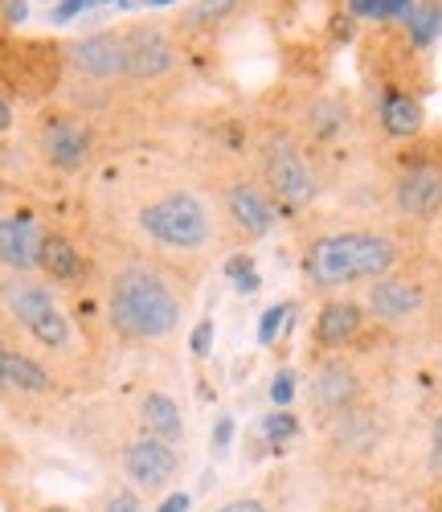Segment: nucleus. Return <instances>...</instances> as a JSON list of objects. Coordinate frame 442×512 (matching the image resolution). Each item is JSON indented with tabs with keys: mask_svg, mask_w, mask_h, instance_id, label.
<instances>
[{
	"mask_svg": "<svg viewBox=\"0 0 442 512\" xmlns=\"http://www.w3.org/2000/svg\"><path fill=\"white\" fill-rule=\"evenodd\" d=\"M377 123L381 132L397 144H410L426 132V107L414 91H397V87H385L381 99H377Z\"/></svg>",
	"mask_w": 442,
	"mask_h": 512,
	"instance_id": "18",
	"label": "nucleus"
},
{
	"mask_svg": "<svg viewBox=\"0 0 442 512\" xmlns=\"http://www.w3.org/2000/svg\"><path fill=\"white\" fill-rule=\"evenodd\" d=\"M307 148H332L352 123V107L340 95H312L295 107V119H283Z\"/></svg>",
	"mask_w": 442,
	"mask_h": 512,
	"instance_id": "14",
	"label": "nucleus"
},
{
	"mask_svg": "<svg viewBox=\"0 0 442 512\" xmlns=\"http://www.w3.org/2000/svg\"><path fill=\"white\" fill-rule=\"evenodd\" d=\"M410 263V242L389 226H340L320 230L303 246V279L324 295L377 283Z\"/></svg>",
	"mask_w": 442,
	"mask_h": 512,
	"instance_id": "3",
	"label": "nucleus"
},
{
	"mask_svg": "<svg viewBox=\"0 0 442 512\" xmlns=\"http://www.w3.org/2000/svg\"><path fill=\"white\" fill-rule=\"evenodd\" d=\"M50 512H70V508H50Z\"/></svg>",
	"mask_w": 442,
	"mask_h": 512,
	"instance_id": "42",
	"label": "nucleus"
},
{
	"mask_svg": "<svg viewBox=\"0 0 442 512\" xmlns=\"http://www.w3.org/2000/svg\"><path fill=\"white\" fill-rule=\"evenodd\" d=\"M361 512H397V508H361Z\"/></svg>",
	"mask_w": 442,
	"mask_h": 512,
	"instance_id": "41",
	"label": "nucleus"
},
{
	"mask_svg": "<svg viewBox=\"0 0 442 512\" xmlns=\"http://www.w3.org/2000/svg\"><path fill=\"white\" fill-rule=\"evenodd\" d=\"M213 512H271V508L262 504L258 496H234V500H226V504H217Z\"/></svg>",
	"mask_w": 442,
	"mask_h": 512,
	"instance_id": "33",
	"label": "nucleus"
},
{
	"mask_svg": "<svg viewBox=\"0 0 442 512\" xmlns=\"http://www.w3.org/2000/svg\"><path fill=\"white\" fill-rule=\"evenodd\" d=\"M189 508H193V496L189 492H172V496H164L156 504V512H189Z\"/></svg>",
	"mask_w": 442,
	"mask_h": 512,
	"instance_id": "36",
	"label": "nucleus"
},
{
	"mask_svg": "<svg viewBox=\"0 0 442 512\" xmlns=\"http://www.w3.org/2000/svg\"><path fill=\"white\" fill-rule=\"evenodd\" d=\"M140 431L181 447V439H185V414H181V402H176L168 390H148V394L140 398Z\"/></svg>",
	"mask_w": 442,
	"mask_h": 512,
	"instance_id": "20",
	"label": "nucleus"
},
{
	"mask_svg": "<svg viewBox=\"0 0 442 512\" xmlns=\"http://www.w3.org/2000/svg\"><path fill=\"white\" fill-rule=\"evenodd\" d=\"M307 402H312L316 422H332L340 414H348L352 406L365 402V373L340 353H324L307 377Z\"/></svg>",
	"mask_w": 442,
	"mask_h": 512,
	"instance_id": "10",
	"label": "nucleus"
},
{
	"mask_svg": "<svg viewBox=\"0 0 442 512\" xmlns=\"http://www.w3.org/2000/svg\"><path fill=\"white\" fill-rule=\"evenodd\" d=\"M365 324H369L365 304L344 300V295H332V300H324L320 312H316L312 345H316V353H340V349L352 345V340H361Z\"/></svg>",
	"mask_w": 442,
	"mask_h": 512,
	"instance_id": "15",
	"label": "nucleus"
},
{
	"mask_svg": "<svg viewBox=\"0 0 442 512\" xmlns=\"http://www.w3.org/2000/svg\"><path fill=\"white\" fill-rule=\"evenodd\" d=\"M193 283L160 254L136 242H115L103 271V312L123 345H172L185 328Z\"/></svg>",
	"mask_w": 442,
	"mask_h": 512,
	"instance_id": "1",
	"label": "nucleus"
},
{
	"mask_svg": "<svg viewBox=\"0 0 442 512\" xmlns=\"http://www.w3.org/2000/svg\"><path fill=\"white\" fill-rule=\"evenodd\" d=\"M0 21H5V25L29 21V0H0Z\"/></svg>",
	"mask_w": 442,
	"mask_h": 512,
	"instance_id": "32",
	"label": "nucleus"
},
{
	"mask_svg": "<svg viewBox=\"0 0 442 512\" xmlns=\"http://www.w3.org/2000/svg\"><path fill=\"white\" fill-rule=\"evenodd\" d=\"M426 308H430V283L410 267L369 283V291H365V312L381 328H406Z\"/></svg>",
	"mask_w": 442,
	"mask_h": 512,
	"instance_id": "11",
	"label": "nucleus"
},
{
	"mask_svg": "<svg viewBox=\"0 0 442 512\" xmlns=\"http://www.w3.org/2000/svg\"><path fill=\"white\" fill-rule=\"evenodd\" d=\"M250 9H254V0H193L172 25L185 41H209L217 33H226Z\"/></svg>",
	"mask_w": 442,
	"mask_h": 512,
	"instance_id": "17",
	"label": "nucleus"
},
{
	"mask_svg": "<svg viewBox=\"0 0 442 512\" xmlns=\"http://www.w3.org/2000/svg\"><path fill=\"white\" fill-rule=\"evenodd\" d=\"M62 62L74 82L95 91H123L127 70H123V33L119 29H95L82 33L62 46Z\"/></svg>",
	"mask_w": 442,
	"mask_h": 512,
	"instance_id": "9",
	"label": "nucleus"
},
{
	"mask_svg": "<svg viewBox=\"0 0 442 512\" xmlns=\"http://www.w3.org/2000/svg\"><path fill=\"white\" fill-rule=\"evenodd\" d=\"M189 349H193V357H197V361H205V357H209V349H213V320H209V316H201V320H197V328L189 332Z\"/></svg>",
	"mask_w": 442,
	"mask_h": 512,
	"instance_id": "29",
	"label": "nucleus"
},
{
	"mask_svg": "<svg viewBox=\"0 0 442 512\" xmlns=\"http://www.w3.org/2000/svg\"><path fill=\"white\" fill-rule=\"evenodd\" d=\"M430 467L442 472V410H438V418L430 426Z\"/></svg>",
	"mask_w": 442,
	"mask_h": 512,
	"instance_id": "35",
	"label": "nucleus"
},
{
	"mask_svg": "<svg viewBox=\"0 0 442 512\" xmlns=\"http://www.w3.org/2000/svg\"><path fill=\"white\" fill-rule=\"evenodd\" d=\"M9 394V386H5V373H0V398H5Z\"/></svg>",
	"mask_w": 442,
	"mask_h": 512,
	"instance_id": "40",
	"label": "nucleus"
},
{
	"mask_svg": "<svg viewBox=\"0 0 442 512\" xmlns=\"http://www.w3.org/2000/svg\"><path fill=\"white\" fill-rule=\"evenodd\" d=\"M119 467L136 492H164L176 476H181L185 455L176 451V443H164L156 435H136L119 451Z\"/></svg>",
	"mask_w": 442,
	"mask_h": 512,
	"instance_id": "12",
	"label": "nucleus"
},
{
	"mask_svg": "<svg viewBox=\"0 0 442 512\" xmlns=\"http://www.w3.org/2000/svg\"><path fill=\"white\" fill-rule=\"evenodd\" d=\"M123 33V70L127 87H168L185 66V37L168 21H127Z\"/></svg>",
	"mask_w": 442,
	"mask_h": 512,
	"instance_id": "8",
	"label": "nucleus"
},
{
	"mask_svg": "<svg viewBox=\"0 0 442 512\" xmlns=\"http://www.w3.org/2000/svg\"><path fill=\"white\" fill-rule=\"evenodd\" d=\"M389 201L410 226L442 218V140L418 136V144L410 140V148H402L389 177Z\"/></svg>",
	"mask_w": 442,
	"mask_h": 512,
	"instance_id": "7",
	"label": "nucleus"
},
{
	"mask_svg": "<svg viewBox=\"0 0 442 512\" xmlns=\"http://www.w3.org/2000/svg\"><path fill=\"white\" fill-rule=\"evenodd\" d=\"M295 435H299V418L291 410H271L267 418H262V439H267L271 447H287Z\"/></svg>",
	"mask_w": 442,
	"mask_h": 512,
	"instance_id": "26",
	"label": "nucleus"
},
{
	"mask_svg": "<svg viewBox=\"0 0 442 512\" xmlns=\"http://www.w3.org/2000/svg\"><path fill=\"white\" fill-rule=\"evenodd\" d=\"M82 9H91V0H62V5L50 13V21H54V25H66V21H74Z\"/></svg>",
	"mask_w": 442,
	"mask_h": 512,
	"instance_id": "34",
	"label": "nucleus"
},
{
	"mask_svg": "<svg viewBox=\"0 0 442 512\" xmlns=\"http://www.w3.org/2000/svg\"><path fill=\"white\" fill-rule=\"evenodd\" d=\"M37 148L58 173H82L95 156V127L86 123V115H50L37 132Z\"/></svg>",
	"mask_w": 442,
	"mask_h": 512,
	"instance_id": "13",
	"label": "nucleus"
},
{
	"mask_svg": "<svg viewBox=\"0 0 442 512\" xmlns=\"http://www.w3.org/2000/svg\"><path fill=\"white\" fill-rule=\"evenodd\" d=\"M291 312H295V304H271L267 312H262V316H258V328H254L258 345H275L279 332L291 328Z\"/></svg>",
	"mask_w": 442,
	"mask_h": 512,
	"instance_id": "25",
	"label": "nucleus"
},
{
	"mask_svg": "<svg viewBox=\"0 0 442 512\" xmlns=\"http://www.w3.org/2000/svg\"><path fill=\"white\" fill-rule=\"evenodd\" d=\"M41 242H46V230L37 226L33 213L0 218V263H9L17 275H33L37 271Z\"/></svg>",
	"mask_w": 442,
	"mask_h": 512,
	"instance_id": "16",
	"label": "nucleus"
},
{
	"mask_svg": "<svg viewBox=\"0 0 442 512\" xmlns=\"http://www.w3.org/2000/svg\"><path fill=\"white\" fill-rule=\"evenodd\" d=\"M328 439L340 447V451H348V455H365V451H373L377 443H381V422H377V414L361 402V406H352L348 414H340V418H332L328 426Z\"/></svg>",
	"mask_w": 442,
	"mask_h": 512,
	"instance_id": "19",
	"label": "nucleus"
},
{
	"mask_svg": "<svg viewBox=\"0 0 442 512\" xmlns=\"http://www.w3.org/2000/svg\"><path fill=\"white\" fill-rule=\"evenodd\" d=\"M221 271H226V279L242 291V295H250V291H258V271H254V254H246V250H238V254H230L226 263H221Z\"/></svg>",
	"mask_w": 442,
	"mask_h": 512,
	"instance_id": "27",
	"label": "nucleus"
},
{
	"mask_svg": "<svg viewBox=\"0 0 442 512\" xmlns=\"http://www.w3.org/2000/svg\"><path fill=\"white\" fill-rule=\"evenodd\" d=\"M37 271L46 275L50 283H78V279L86 275V254L78 250L74 238H66V234H46V242H41Z\"/></svg>",
	"mask_w": 442,
	"mask_h": 512,
	"instance_id": "22",
	"label": "nucleus"
},
{
	"mask_svg": "<svg viewBox=\"0 0 442 512\" xmlns=\"http://www.w3.org/2000/svg\"><path fill=\"white\" fill-rule=\"evenodd\" d=\"M410 33V41L426 54L434 41L442 37V0H418V9L410 13V21L402 25Z\"/></svg>",
	"mask_w": 442,
	"mask_h": 512,
	"instance_id": "24",
	"label": "nucleus"
},
{
	"mask_svg": "<svg viewBox=\"0 0 442 512\" xmlns=\"http://www.w3.org/2000/svg\"><path fill=\"white\" fill-rule=\"evenodd\" d=\"M131 222L152 254L181 275H197L226 242V222L201 185L193 181H152L131 205Z\"/></svg>",
	"mask_w": 442,
	"mask_h": 512,
	"instance_id": "2",
	"label": "nucleus"
},
{
	"mask_svg": "<svg viewBox=\"0 0 442 512\" xmlns=\"http://www.w3.org/2000/svg\"><path fill=\"white\" fill-rule=\"evenodd\" d=\"M205 189H209V197H213V205L221 213V222H226V234L234 242H242V246L262 242L283 218L275 197L267 193V185L258 181L250 160L221 156L205 173Z\"/></svg>",
	"mask_w": 442,
	"mask_h": 512,
	"instance_id": "5",
	"label": "nucleus"
},
{
	"mask_svg": "<svg viewBox=\"0 0 442 512\" xmlns=\"http://www.w3.org/2000/svg\"><path fill=\"white\" fill-rule=\"evenodd\" d=\"M103 512H140V496H136V488H115Z\"/></svg>",
	"mask_w": 442,
	"mask_h": 512,
	"instance_id": "30",
	"label": "nucleus"
},
{
	"mask_svg": "<svg viewBox=\"0 0 442 512\" xmlns=\"http://www.w3.org/2000/svg\"><path fill=\"white\" fill-rule=\"evenodd\" d=\"M340 5L352 21L365 25H406L410 13L418 9V0H340Z\"/></svg>",
	"mask_w": 442,
	"mask_h": 512,
	"instance_id": "23",
	"label": "nucleus"
},
{
	"mask_svg": "<svg viewBox=\"0 0 442 512\" xmlns=\"http://www.w3.org/2000/svg\"><path fill=\"white\" fill-rule=\"evenodd\" d=\"M119 9H136V5H144V0H115Z\"/></svg>",
	"mask_w": 442,
	"mask_h": 512,
	"instance_id": "38",
	"label": "nucleus"
},
{
	"mask_svg": "<svg viewBox=\"0 0 442 512\" xmlns=\"http://www.w3.org/2000/svg\"><path fill=\"white\" fill-rule=\"evenodd\" d=\"M254 173L275 197L279 213H303L320 197V168L316 152L307 148L283 119H258L254 123Z\"/></svg>",
	"mask_w": 442,
	"mask_h": 512,
	"instance_id": "4",
	"label": "nucleus"
},
{
	"mask_svg": "<svg viewBox=\"0 0 442 512\" xmlns=\"http://www.w3.org/2000/svg\"><path fill=\"white\" fill-rule=\"evenodd\" d=\"M295 390H299L295 369H279V373H275V381H271V402H275V410H291Z\"/></svg>",
	"mask_w": 442,
	"mask_h": 512,
	"instance_id": "28",
	"label": "nucleus"
},
{
	"mask_svg": "<svg viewBox=\"0 0 442 512\" xmlns=\"http://www.w3.org/2000/svg\"><path fill=\"white\" fill-rule=\"evenodd\" d=\"M144 5H152V9H164V5H176V0H144Z\"/></svg>",
	"mask_w": 442,
	"mask_h": 512,
	"instance_id": "39",
	"label": "nucleus"
},
{
	"mask_svg": "<svg viewBox=\"0 0 442 512\" xmlns=\"http://www.w3.org/2000/svg\"><path fill=\"white\" fill-rule=\"evenodd\" d=\"M9 127H13V107L0 99V132H9Z\"/></svg>",
	"mask_w": 442,
	"mask_h": 512,
	"instance_id": "37",
	"label": "nucleus"
},
{
	"mask_svg": "<svg viewBox=\"0 0 442 512\" xmlns=\"http://www.w3.org/2000/svg\"><path fill=\"white\" fill-rule=\"evenodd\" d=\"M230 443H234V418L230 414H221L217 422H213V451L221 455V451H230Z\"/></svg>",
	"mask_w": 442,
	"mask_h": 512,
	"instance_id": "31",
	"label": "nucleus"
},
{
	"mask_svg": "<svg viewBox=\"0 0 442 512\" xmlns=\"http://www.w3.org/2000/svg\"><path fill=\"white\" fill-rule=\"evenodd\" d=\"M0 308H5L17 320V328H25L46 353H54V357H74L78 353L74 320L58 304L50 283H41L37 275H17L13 271L5 283H0Z\"/></svg>",
	"mask_w": 442,
	"mask_h": 512,
	"instance_id": "6",
	"label": "nucleus"
},
{
	"mask_svg": "<svg viewBox=\"0 0 442 512\" xmlns=\"http://www.w3.org/2000/svg\"><path fill=\"white\" fill-rule=\"evenodd\" d=\"M0 373H5L9 394L41 398V394H54V386H58L54 373L46 365L25 357V353H17V349H9V345H0Z\"/></svg>",
	"mask_w": 442,
	"mask_h": 512,
	"instance_id": "21",
	"label": "nucleus"
}]
</instances>
